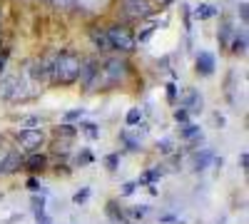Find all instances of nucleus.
I'll return each instance as SVG.
<instances>
[{"label":"nucleus","mask_w":249,"mask_h":224,"mask_svg":"<svg viewBox=\"0 0 249 224\" xmlns=\"http://www.w3.org/2000/svg\"><path fill=\"white\" fill-rule=\"evenodd\" d=\"M80 68H82V57L75 50H57L53 55V65H50V77L48 83L57 87H70L80 80Z\"/></svg>","instance_id":"1"},{"label":"nucleus","mask_w":249,"mask_h":224,"mask_svg":"<svg viewBox=\"0 0 249 224\" xmlns=\"http://www.w3.org/2000/svg\"><path fill=\"white\" fill-rule=\"evenodd\" d=\"M132 68L127 63L124 55H112V57H105L100 63V77H97V87L100 90H112V87H120L124 85V80L130 77Z\"/></svg>","instance_id":"2"},{"label":"nucleus","mask_w":249,"mask_h":224,"mask_svg":"<svg viewBox=\"0 0 249 224\" xmlns=\"http://www.w3.org/2000/svg\"><path fill=\"white\" fill-rule=\"evenodd\" d=\"M105 35L110 40V48L117 52V55H127V52H135L137 50V35L132 33V28L127 23H110L105 28Z\"/></svg>","instance_id":"3"},{"label":"nucleus","mask_w":249,"mask_h":224,"mask_svg":"<svg viewBox=\"0 0 249 224\" xmlns=\"http://www.w3.org/2000/svg\"><path fill=\"white\" fill-rule=\"evenodd\" d=\"M13 139L18 142V147L23 150V152H28V155L40 152V150L45 147V142H48L45 132L40 130V127H35V130H15L13 132Z\"/></svg>","instance_id":"4"},{"label":"nucleus","mask_w":249,"mask_h":224,"mask_svg":"<svg viewBox=\"0 0 249 224\" xmlns=\"http://www.w3.org/2000/svg\"><path fill=\"white\" fill-rule=\"evenodd\" d=\"M120 10L124 23H137V20H147L155 8L150 0H120Z\"/></svg>","instance_id":"5"},{"label":"nucleus","mask_w":249,"mask_h":224,"mask_svg":"<svg viewBox=\"0 0 249 224\" xmlns=\"http://www.w3.org/2000/svg\"><path fill=\"white\" fill-rule=\"evenodd\" d=\"M100 63L102 60L90 55V57H82V68H80V87L85 92H92L97 90V77H100Z\"/></svg>","instance_id":"6"},{"label":"nucleus","mask_w":249,"mask_h":224,"mask_svg":"<svg viewBox=\"0 0 249 224\" xmlns=\"http://www.w3.org/2000/svg\"><path fill=\"white\" fill-rule=\"evenodd\" d=\"M214 70H217V57H214L210 50L197 52V57H195V72H197L199 77H212Z\"/></svg>","instance_id":"7"},{"label":"nucleus","mask_w":249,"mask_h":224,"mask_svg":"<svg viewBox=\"0 0 249 224\" xmlns=\"http://www.w3.org/2000/svg\"><path fill=\"white\" fill-rule=\"evenodd\" d=\"M23 159H25V155L20 152V150H10L3 159H0V172H3V174L20 172V170H23Z\"/></svg>","instance_id":"8"},{"label":"nucleus","mask_w":249,"mask_h":224,"mask_svg":"<svg viewBox=\"0 0 249 224\" xmlns=\"http://www.w3.org/2000/svg\"><path fill=\"white\" fill-rule=\"evenodd\" d=\"M48 167H50V157H48L45 152H33V155H28V157L23 159V170H28V172H33V174L45 172Z\"/></svg>","instance_id":"9"},{"label":"nucleus","mask_w":249,"mask_h":224,"mask_svg":"<svg viewBox=\"0 0 249 224\" xmlns=\"http://www.w3.org/2000/svg\"><path fill=\"white\" fill-rule=\"evenodd\" d=\"M88 37H90V43H92V48L97 52H110L112 50L110 48V40L105 35V28H102V25H90L88 28Z\"/></svg>","instance_id":"10"},{"label":"nucleus","mask_w":249,"mask_h":224,"mask_svg":"<svg viewBox=\"0 0 249 224\" xmlns=\"http://www.w3.org/2000/svg\"><path fill=\"white\" fill-rule=\"evenodd\" d=\"M234 33H237V28H234V23H232V20H230V17H222L219 30H217V40H219V48H222V50H227V48H230L232 37H234Z\"/></svg>","instance_id":"11"},{"label":"nucleus","mask_w":249,"mask_h":224,"mask_svg":"<svg viewBox=\"0 0 249 224\" xmlns=\"http://www.w3.org/2000/svg\"><path fill=\"white\" fill-rule=\"evenodd\" d=\"M202 105H204V100H202V95H199V90H187V95L182 97V103H179V107H184L187 112H202Z\"/></svg>","instance_id":"12"},{"label":"nucleus","mask_w":249,"mask_h":224,"mask_svg":"<svg viewBox=\"0 0 249 224\" xmlns=\"http://www.w3.org/2000/svg\"><path fill=\"white\" fill-rule=\"evenodd\" d=\"M227 50H230L234 57H244L247 55V30L244 28L234 33V37H232V43H230V48H227Z\"/></svg>","instance_id":"13"},{"label":"nucleus","mask_w":249,"mask_h":224,"mask_svg":"<svg viewBox=\"0 0 249 224\" xmlns=\"http://www.w3.org/2000/svg\"><path fill=\"white\" fill-rule=\"evenodd\" d=\"M214 162V150L212 147H202L197 155H195V172H204Z\"/></svg>","instance_id":"14"},{"label":"nucleus","mask_w":249,"mask_h":224,"mask_svg":"<svg viewBox=\"0 0 249 224\" xmlns=\"http://www.w3.org/2000/svg\"><path fill=\"white\" fill-rule=\"evenodd\" d=\"M199 135H202V127L197 125V122H187V125H179V139L187 142V145H190L195 137H199Z\"/></svg>","instance_id":"15"},{"label":"nucleus","mask_w":249,"mask_h":224,"mask_svg":"<svg viewBox=\"0 0 249 224\" xmlns=\"http://www.w3.org/2000/svg\"><path fill=\"white\" fill-rule=\"evenodd\" d=\"M162 174H164L162 165H155V167H150L147 172H144L140 179H135V182H137V187H140V185H147V187H150V185H155V182H157Z\"/></svg>","instance_id":"16"},{"label":"nucleus","mask_w":249,"mask_h":224,"mask_svg":"<svg viewBox=\"0 0 249 224\" xmlns=\"http://www.w3.org/2000/svg\"><path fill=\"white\" fill-rule=\"evenodd\" d=\"M53 135L55 137H65V139H75L77 137V127L75 125H68V122H62V125H57L53 130Z\"/></svg>","instance_id":"17"},{"label":"nucleus","mask_w":249,"mask_h":224,"mask_svg":"<svg viewBox=\"0 0 249 224\" xmlns=\"http://www.w3.org/2000/svg\"><path fill=\"white\" fill-rule=\"evenodd\" d=\"M212 15H217V8L210 5V3H199V5L195 8V17H197V20H210Z\"/></svg>","instance_id":"18"},{"label":"nucleus","mask_w":249,"mask_h":224,"mask_svg":"<svg viewBox=\"0 0 249 224\" xmlns=\"http://www.w3.org/2000/svg\"><path fill=\"white\" fill-rule=\"evenodd\" d=\"M124 214H127V219H135V222L137 219H144V217L150 214V205H132Z\"/></svg>","instance_id":"19"},{"label":"nucleus","mask_w":249,"mask_h":224,"mask_svg":"<svg viewBox=\"0 0 249 224\" xmlns=\"http://www.w3.org/2000/svg\"><path fill=\"white\" fill-rule=\"evenodd\" d=\"M120 139L124 142V147H127V152H140V150H142V142H140L137 137H132L130 132H122V135H120Z\"/></svg>","instance_id":"20"},{"label":"nucleus","mask_w":249,"mask_h":224,"mask_svg":"<svg viewBox=\"0 0 249 224\" xmlns=\"http://www.w3.org/2000/svg\"><path fill=\"white\" fill-rule=\"evenodd\" d=\"M18 125H20V130H35V127L43 125V120H40L37 115H30V117H20Z\"/></svg>","instance_id":"21"},{"label":"nucleus","mask_w":249,"mask_h":224,"mask_svg":"<svg viewBox=\"0 0 249 224\" xmlns=\"http://www.w3.org/2000/svg\"><path fill=\"white\" fill-rule=\"evenodd\" d=\"M140 122H142V110L140 107H130L127 115H124V125L135 127V125H140Z\"/></svg>","instance_id":"22"},{"label":"nucleus","mask_w":249,"mask_h":224,"mask_svg":"<svg viewBox=\"0 0 249 224\" xmlns=\"http://www.w3.org/2000/svg\"><path fill=\"white\" fill-rule=\"evenodd\" d=\"M75 127H77V132L82 130L90 139H97V137H100V127L95 125V122H82V125H75Z\"/></svg>","instance_id":"23"},{"label":"nucleus","mask_w":249,"mask_h":224,"mask_svg":"<svg viewBox=\"0 0 249 224\" xmlns=\"http://www.w3.org/2000/svg\"><path fill=\"white\" fill-rule=\"evenodd\" d=\"M25 187H28V192H33V194H37V192H40V194L45 197V187L40 185V179H37L35 174H30V177L25 179Z\"/></svg>","instance_id":"24"},{"label":"nucleus","mask_w":249,"mask_h":224,"mask_svg":"<svg viewBox=\"0 0 249 224\" xmlns=\"http://www.w3.org/2000/svg\"><path fill=\"white\" fill-rule=\"evenodd\" d=\"M120 159H122L120 152H110V155L105 157V167H107V172H117V170H120Z\"/></svg>","instance_id":"25"},{"label":"nucleus","mask_w":249,"mask_h":224,"mask_svg":"<svg viewBox=\"0 0 249 224\" xmlns=\"http://www.w3.org/2000/svg\"><path fill=\"white\" fill-rule=\"evenodd\" d=\"M90 199V187H82V190H77L75 194H72V205H85V202Z\"/></svg>","instance_id":"26"},{"label":"nucleus","mask_w":249,"mask_h":224,"mask_svg":"<svg viewBox=\"0 0 249 224\" xmlns=\"http://www.w3.org/2000/svg\"><path fill=\"white\" fill-rule=\"evenodd\" d=\"M157 152H160V155H172V152H175V147H172V139H170V137L157 139Z\"/></svg>","instance_id":"27"},{"label":"nucleus","mask_w":249,"mask_h":224,"mask_svg":"<svg viewBox=\"0 0 249 224\" xmlns=\"http://www.w3.org/2000/svg\"><path fill=\"white\" fill-rule=\"evenodd\" d=\"M164 92H167V103L170 105H177V92H179L177 83H167V85H164Z\"/></svg>","instance_id":"28"},{"label":"nucleus","mask_w":249,"mask_h":224,"mask_svg":"<svg viewBox=\"0 0 249 224\" xmlns=\"http://www.w3.org/2000/svg\"><path fill=\"white\" fill-rule=\"evenodd\" d=\"M172 117H175L177 125H187V122H190V112H187L184 107H177V110L172 112Z\"/></svg>","instance_id":"29"},{"label":"nucleus","mask_w":249,"mask_h":224,"mask_svg":"<svg viewBox=\"0 0 249 224\" xmlns=\"http://www.w3.org/2000/svg\"><path fill=\"white\" fill-rule=\"evenodd\" d=\"M92 159H95V157H92V152H90V150H82V152L77 155V165H80V167L92 165Z\"/></svg>","instance_id":"30"},{"label":"nucleus","mask_w":249,"mask_h":224,"mask_svg":"<svg viewBox=\"0 0 249 224\" xmlns=\"http://www.w3.org/2000/svg\"><path fill=\"white\" fill-rule=\"evenodd\" d=\"M237 15L242 17V28H247V20H249V10H247V3L242 0V3L237 5Z\"/></svg>","instance_id":"31"},{"label":"nucleus","mask_w":249,"mask_h":224,"mask_svg":"<svg viewBox=\"0 0 249 224\" xmlns=\"http://www.w3.org/2000/svg\"><path fill=\"white\" fill-rule=\"evenodd\" d=\"M135 190H137V182H124L120 190V197H130V194H135Z\"/></svg>","instance_id":"32"},{"label":"nucleus","mask_w":249,"mask_h":224,"mask_svg":"<svg viewBox=\"0 0 249 224\" xmlns=\"http://www.w3.org/2000/svg\"><path fill=\"white\" fill-rule=\"evenodd\" d=\"M82 115H85V110H82V107H77V110H68V112H65V122L70 125L72 120H80Z\"/></svg>","instance_id":"33"},{"label":"nucleus","mask_w":249,"mask_h":224,"mask_svg":"<svg viewBox=\"0 0 249 224\" xmlns=\"http://www.w3.org/2000/svg\"><path fill=\"white\" fill-rule=\"evenodd\" d=\"M239 170H242V172H247V170H249V155H247V152H242V155H239Z\"/></svg>","instance_id":"34"},{"label":"nucleus","mask_w":249,"mask_h":224,"mask_svg":"<svg viewBox=\"0 0 249 224\" xmlns=\"http://www.w3.org/2000/svg\"><path fill=\"white\" fill-rule=\"evenodd\" d=\"M182 13H184V28H187V33H192V20H190V8L184 5V10H182Z\"/></svg>","instance_id":"35"},{"label":"nucleus","mask_w":249,"mask_h":224,"mask_svg":"<svg viewBox=\"0 0 249 224\" xmlns=\"http://www.w3.org/2000/svg\"><path fill=\"white\" fill-rule=\"evenodd\" d=\"M152 33H155V28H144V30L140 33V37H137V43H144V40H150Z\"/></svg>","instance_id":"36"},{"label":"nucleus","mask_w":249,"mask_h":224,"mask_svg":"<svg viewBox=\"0 0 249 224\" xmlns=\"http://www.w3.org/2000/svg\"><path fill=\"white\" fill-rule=\"evenodd\" d=\"M214 122H217V125H219V127H224V117H222V115H219V112H217V115H214Z\"/></svg>","instance_id":"37"},{"label":"nucleus","mask_w":249,"mask_h":224,"mask_svg":"<svg viewBox=\"0 0 249 224\" xmlns=\"http://www.w3.org/2000/svg\"><path fill=\"white\" fill-rule=\"evenodd\" d=\"M0 177H3V172H0Z\"/></svg>","instance_id":"38"}]
</instances>
